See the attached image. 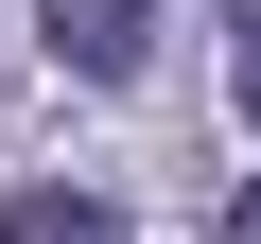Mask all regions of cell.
<instances>
[{
	"label": "cell",
	"mask_w": 261,
	"mask_h": 244,
	"mask_svg": "<svg viewBox=\"0 0 261 244\" xmlns=\"http://www.w3.org/2000/svg\"><path fill=\"white\" fill-rule=\"evenodd\" d=\"M0 244H122V209H105V192H18Z\"/></svg>",
	"instance_id": "7a4b0ae2"
},
{
	"label": "cell",
	"mask_w": 261,
	"mask_h": 244,
	"mask_svg": "<svg viewBox=\"0 0 261 244\" xmlns=\"http://www.w3.org/2000/svg\"><path fill=\"white\" fill-rule=\"evenodd\" d=\"M53 18V70H87V87H140V53H157V0H35Z\"/></svg>",
	"instance_id": "6da1fadb"
},
{
	"label": "cell",
	"mask_w": 261,
	"mask_h": 244,
	"mask_svg": "<svg viewBox=\"0 0 261 244\" xmlns=\"http://www.w3.org/2000/svg\"><path fill=\"white\" fill-rule=\"evenodd\" d=\"M226 87H244V105H261V0H244V53H226Z\"/></svg>",
	"instance_id": "3957f363"
},
{
	"label": "cell",
	"mask_w": 261,
	"mask_h": 244,
	"mask_svg": "<svg viewBox=\"0 0 261 244\" xmlns=\"http://www.w3.org/2000/svg\"><path fill=\"white\" fill-rule=\"evenodd\" d=\"M226 244H261V192H244V209H226Z\"/></svg>",
	"instance_id": "277c9868"
}]
</instances>
